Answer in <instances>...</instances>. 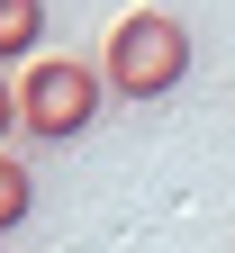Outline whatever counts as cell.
<instances>
[{
	"label": "cell",
	"instance_id": "3957f363",
	"mask_svg": "<svg viewBox=\"0 0 235 253\" xmlns=\"http://www.w3.org/2000/svg\"><path fill=\"white\" fill-rule=\"evenodd\" d=\"M46 45V0H0V63Z\"/></svg>",
	"mask_w": 235,
	"mask_h": 253
},
{
	"label": "cell",
	"instance_id": "5b68a950",
	"mask_svg": "<svg viewBox=\"0 0 235 253\" xmlns=\"http://www.w3.org/2000/svg\"><path fill=\"white\" fill-rule=\"evenodd\" d=\"M9 136H18V82L0 73V145H9Z\"/></svg>",
	"mask_w": 235,
	"mask_h": 253
},
{
	"label": "cell",
	"instance_id": "277c9868",
	"mask_svg": "<svg viewBox=\"0 0 235 253\" xmlns=\"http://www.w3.org/2000/svg\"><path fill=\"white\" fill-rule=\"evenodd\" d=\"M27 208H37V172L0 145V235H18V226H27Z\"/></svg>",
	"mask_w": 235,
	"mask_h": 253
},
{
	"label": "cell",
	"instance_id": "6da1fadb",
	"mask_svg": "<svg viewBox=\"0 0 235 253\" xmlns=\"http://www.w3.org/2000/svg\"><path fill=\"white\" fill-rule=\"evenodd\" d=\"M99 82L118 100H172L190 82V27L163 9H127L109 27V45H99Z\"/></svg>",
	"mask_w": 235,
	"mask_h": 253
},
{
	"label": "cell",
	"instance_id": "7a4b0ae2",
	"mask_svg": "<svg viewBox=\"0 0 235 253\" xmlns=\"http://www.w3.org/2000/svg\"><path fill=\"white\" fill-rule=\"evenodd\" d=\"M99 100H109L99 63H82V54H37V63L18 73V136H37V145H73L82 126L99 118Z\"/></svg>",
	"mask_w": 235,
	"mask_h": 253
}]
</instances>
